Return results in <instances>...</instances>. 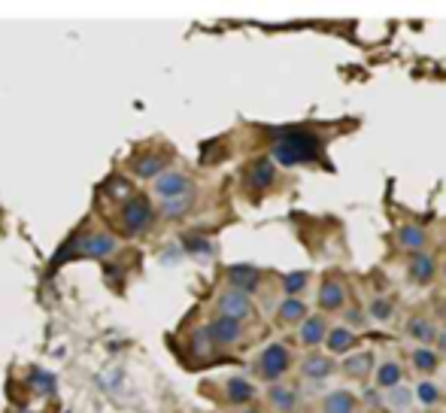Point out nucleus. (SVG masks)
<instances>
[{"instance_id":"nucleus-26","label":"nucleus","mask_w":446,"mask_h":413,"mask_svg":"<svg viewBox=\"0 0 446 413\" xmlns=\"http://www.w3.org/2000/svg\"><path fill=\"white\" fill-rule=\"evenodd\" d=\"M307 280H310V273L307 271H291L282 277V292H286L289 298H298L304 292V286H307Z\"/></svg>"},{"instance_id":"nucleus-10","label":"nucleus","mask_w":446,"mask_h":413,"mask_svg":"<svg viewBox=\"0 0 446 413\" xmlns=\"http://www.w3.org/2000/svg\"><path fill=\"white\" fill-rule=\"evenodd\" d=\"M206 328H210V334H213V343H219V347H231V343L240 340V323H237V319L219 316Z\"/></svg>"},{"instance_id":"nucleus-1","label":"nucleus","mask_w":446,"mask_h":413,"mask_svg":"<svg viewBox=\"0 0 446 413\" xmlns=\"http://www.w3.org/2000/svg\"><path fill=\"white\" fill-rule=\"evenodd\" d=\"M273 137L276 140L271 146V158L282 167L310 164L322 155V140L307 128H276Z\"/></svg>"},{"instance_id":"nucleus-35","label":"nucleus","mask_w":446,"mask_h":413,"mask_svg":"<svg viewBox=\"0 0 446 413\" xmlns=\"http://www.w3.org/2000/svg\"><path fill=\"white\" fill-rule=\"evenodd\" d=\"M346 319H349V325H365V316H361V313L358 310H346Z\"/></svg>"},{"instance_id":"nucleus-8","label":"nucleus","mask_w":446,"mask_h":413,"mask_svg":"<svg viewBox=\"0 0 446 413\" xmlns=\"http://www.w3.org/2000/svg\"><path fill=\"white\" fill-rule=\"evenodd\" d=\"M298 338H301L304 347H319V343H325L328 338V325H325V316H307L301 328H298Z\"/></svg>"},{"instance_id":"nucleus-13","label":"nucleus","mask_w":446,"mask_h":413,"mask_svg":"<svg viewBox=\"0 0 446 413\" xmlns=\"http://www.w3.org/2000/svg\"><path fill=\"white\" fill-rule=\"evenodd\" d=\"M407 273H410L413 282H419V286H425V282L434 280L437 267H434V258L425 256V252H416V256L410 258V265H407Z\"/></svg>"},{"instance_id":"nucleus-33","label":"nucleus","mask_w":446,"mask_h":413,"mask_svg":"<svg viewBox=\"0 0 446 413\" xmlns=\"http://www.w3.org/2000/svg\"><path fill=\"white\" fill-rule=\"evenodd\" d=\"M186 249L195 252V256H210V252H213V243L204 240V237H186Z\"/></svg>"},{"instance_id":"nucleus-34","label":"nucleus","mask_w":446,"mask_h":413,"mask_svg":"<svg viewBox=\"0 0 446 413\" xmlns=\"http://www.w3.org/2000/svg\"><path fill=\"white\" fill-rule=\"evenodd\" d=\"M361 398H365V404H371V407H382V404H386V398L380 395V389H365Z\"/></svg>"},{"instance_id":"nucleus-21","label":"nucleus","mask_w":446,"mask_h":413,"mask_svg":"<svg viewBox=\"0 0 446 413\" xmlns=\"http://www.w3.org/2000/svg\"><path fill=\"white\" fill-rule=\"evenodd\" d=\"M225 389H228V398L234 404H246V401L255 398V389H252V383L249 380H243V377H231Z\"/></svg>"},{"instance_id":"nucleus-4","label":"nucleus","mask_w":446,"mask_h":413,"mask_svg":"<svg viewBox=\"0 0 446 413\" xmlns=\"http://www.w3.org/2000/svg\"><path fill=\"white\" fill-rule=\"evenodd\" d=\"M219 313L228 319H237V323H243V319L252 316V301L249 295L240 292V289H228V292L219 295Z\"/></svg>"},{"instance_id":"nucleus-18","label":"nucleus","mask_w":446,"mask_h":413,"mask_svg":"<svg viewBox=\"0 0 446 413\" xmlns=\"http://www.w3.org/2000/svg\"><path fill=\"white\" fill-rule=\"evenodd\" d=\"M280 319L286 325H301L307 319V304L301 298H286V301L280 304Z\"/></svg>"},{"instance_id":"nucleus-36","label":"nucleus","mask_w":446,"mask_h":413,"mask_svg":"<svg viewBox=\"0 0 446 413\" xmlns=\"http://www.w3.org/2000/svg\"><path fill=\"white\" fill-rule=\"evenodd\" d=\"M437 343H440V349H443V356H446V328L440 334H437Z\"/></svg>"},{"instance_id":"nucleus-22","label":"nucleus","mask_w":446,"mask_h":413,"mask_svg":"<svg viewBox=\"0 0 446 413\" xmlns=\"http://www.w3.org/2000/svg\"><path fill=\"white\" fill-rule=\"evenodd\" d=\"M437 365H440V358H437V353H432L428 347L413 349V368H416L419 374H434Z\"/></svg>"},{"instance_id":"nucleus-31","label":"nucleus","mask_w":446,"mask_h":413,"mask_svg":"<svg viewBox=\"0 0 446 413\" xmlns=\"http://www.w3.org/2000/svg\"><path fill=\"white\" fill-rule=\"evenodd\" d=\"M30 386H34L37 392H46V395L55 392V380H52V374H43V371L30 374Z\"/></svg>"},{"instance_id":"nucleus-6","label":"nucleus","mask_w":446,"mask_h":413,"mask_svg":"<svg viewBox=\"0 0 446 413\" xmlns=\"http://www.w3.org/2000/svg\"><path fill=\"white\" fill-rule=\"evenodd\" d=\"M155 192L161 195V201H171V198L188 195L191 192V182H188V177H182V173H176V171H164L155 180Z\"/></svg>"},{"instance_id":"nucleus-15","label":"nucleus","mask_w":446,"mask_h":413,"mask_svg":"<svg viewBox=\"0 0 446 413\" xmlns=\"http://www.w3.org/2000/svg\"><path fill=\"white\" fill-rule=\"evenodd\" d=\"M374 353H352V356H346V362L340 365V371L346 374L349 380H361V377H367L374 368Z\"/></svg>"},{"instance_id":"nucleus-17","label":"nucleus","mask_w":446,"mask_h":413,"mask_svg":"<svg viewBox=\"0 0 446 413\" xmlns=\"http://www.w3.org/2000/svg\"><path fill=\"white\" fill-rule=\"evenodd\" d=\"M267 398H271V404L280 413H291V410H295V404H298V392H295V389H289V386L273 383L271 389H267Z\"/></svg>"},{"instance_id":"nucleus-24","label":"nucleus","mask_w":446,"mask_h":413,"mask_svg":"<svg viewBox=\"0 0 446 413\" xmlns=\"http://www.w3.org/2000/svg\"><path fill=\"white\" fill-rule=\"evenodd\" d=\"M188 206H191V192L180 195V198H171V201H161V216L164 219H180L182 213H188Z\"/></svg>"},{"instance_id":"nucleus-11","label":"nucleus","mask_w":446,"mask_h":413,"mask_svg":"<svg viewBox=\"0 0 446 413\" xmlns=\"http://www.w3.org/2000/svg\"><path fill=\"white\" fill-rule=\"evenodd\" d=\"M334 371H337V365H334L328 356H322V353L307 356L304 365H301V374H304V377H307V380H319V383H322V380L331 377Z\"/></svg>"},{"instance_id":"nucleus-19","label":"nucleus","mask_w":446,"mask_h":413,"mask_svg":"<svg viewBox=\"0 0 446 413\" xmlns=\"http://www.w3.org/2000/svg\"><path fill=\"white\" fill-rule=\"evenodd\" d=\"M407 334H410L413 340H419L422 347H425V343H432V340L437 338V328L428 323L425 316H413L410 323H407Z\"/></svg>"},{"instance_id":"nucleus-23","label":"nucleus","mask_w":446,"mask_h":413,"mask_svg":"<svg viewBox=\"0 0 446 413\" xmlns=\"http://www.w3.org/2000/svg\"><path fill=\"white\" fill-rule=\"evenodd\" d=\"M413 398H416V395H413L407 386H395V389H389L386 392V407L395 410V413H404L407 407H410Z\"/></svg>"},{"instance_id":"nucleus-20","label":"nucleus","mask_w":446,"mask_h":413,"mask_svg":"<svg viewBox=\"0 0 446 413\" xmlns=\"http://www.w3.org/2000/svg\"><path fill=\"white\" fill-rule=\"evenodd\" d=\"M401 377H404V371H401V365L398 362H382L380 368H376V383H380L382 389H395V386H401Z\"/></svg>"},{"instance_id":"nucleus-29","label":"nucleus","mask_w":446,"mask_h":413,"mask_svg":"<svg viewBox=\"0 0 446 413\" xmlns=\"http://www.w3.org/2000/svg\"><path fill=\"white\" fill-rule=\"evenodd\" d=\"M391 313H395V304H391L389 298H374L371 301V319L386 323V319H391Z\"/></svg>"},{"instance_id":"nucleus-32","label":"nucleus","mask_w":446,"mask_h":413,"mask_svg":"<svg viewBox=\"0 0 446 413\" xmlns=\"http://www.w3.org/2000/svg\"><path fill=\"white\" fill-rule=\"evenodd\" d=\"M106 192H113V198H119V201H125V198L130 195V186H128V180L113 177L110 182H106ZM128 201H130V198H128Z\"/></svg>"},{"instance_id":"nucleus-5","label":"nucleus","mask_w":446,"mask_h":413,"mask_svg":"<svg viewBox=\"0 0 446 413\" xmlns=\"http://www.w3.org/2000/svg\"><path fill=\"white\" fill-rule=\"evenodd\" d=\"M273 180H276L273 158H258V162H252L249 167H246V186H249L252 192H264V189H271Z\"/></svg>"},{"instance_id":"nucleus-16","label":"nucleus","mask_w":446,"mask_h":413,"mask_svg":"<svg viewBox=\"0 0 446 413\" xmlns=\"http://www.w3.org/2000/svg\"><path fill=\"white\" fill-rule=\"evenodd\" d=\"M395 240H398V247H401V249L422 252V249H425V243H428V237H425V231H422L419 225H404V228H398Z\"/></svg>"},{"instance_id":"nucleus-28","label":"nucleus","mask_w":446,"mask_h":413,"mask_svg":"<svg viewBox=\"0 0 446 413\" xmlns=\"http://www.w3.org/2000/svg\"><path fill=\"white\" fill-rule=\"evenodd\" d=\"M137 173L140 177H161V171H164V158L161 155H143V158H137Z\"/></svg>"},{"instance_id":"nucleus-3","label":"nucleus","mask_w":446,"mask_h":413,"mask_svg":"<svg viewBox=\"0 0 446 413\" xmlns=\"http://www.w3.org/2000/svg\"><path fill=\"white\" fill-rule=\"evenodd\" d=\"M152 222V206L146 198H130V201H125V206H122V228H125L128 234H140L143 228H149Z\"/></svg>"},{"instance_id":"nucleus-12","label":"nucleus","mask_w":446,"mask_h":413,"mask_svg":"<svg viewBox=\"0 0 446 413\" xmlns=\"http://www.w3.org/2000/svg\"><path fill=\"white\" fill-rule=\"evenodd\" d=\"M356 332L352 328H346V325H337L328 332V338H325V347H328V353L331 356H343V353H349L352 347H356Z\"/></svg>"},{"instance_id":"nucleus-14","label":"nucleus","mask_w":446,"mask_h":413,"mask_svg":"<svg viewBox=\"0 0 446 413\" xmlns=\"http://www.w3.org/2000/svg\"><path fill=\"white\" fill-rule=\"evenodd\" d=\"M356 395L346 389H334L322 398V413H356Z\"/></svg>"},{"instance_id":"nucleus-25","label":"nucleus","mask_w":446,"mask_h":413,"mask_svg":"<svg viewBox=\"0 0 446 413\" xmlns=\"http://www.w3.org/2000/svg\"><path fill=\"white\" fill-rule=\"evenodd\" d=\"M113 249H115V240H113L110 234H95V237H88L86 256H91V258H104V256H110Z\"/></svg>"},{"instance_id":"nucleus-9","label":"nucleus","mask_w":446,"mask_h":413,"mask_svg":"<svg viewBox=\"0 0 446 413\" xmlns=\"http://www.w3.org/2000/svg\"><path fill=\"white\" fill-rule=\"evenodd\" d=\"M316 301H319V310H325V313L340 310L343 301H346V286L340 280H325V282H322V289H319Z\"/></svg>"},{"instance_id":"nucleus-30","label":"nucleus","mask_w":446,"mask_h":413,"mask_svg":"<svg viewBox=\"0 0 446 413\" xmlns=\"http://www.w3.org/2000/svg\"><path fill=\"white\" fill-rule=\"evenodd\" d=\"M413 395H416V398H419L422 404H434L437 398H440V389H437V386L432 383V380H422V383L416 386V392H413Z\"/></svg>"},{"instance_id":"nucleus-7","label":"nucleus","mask_w":446,"mask_h":413,"mask_svg":"<svg viewBox=\"0 0 446 413\" xmlns=\"http://www.w3.org/2000/svg\"><path fill=\"white\" fill-rule=\"evenodd\" d=\"M228 282L231 289H240V292H255L258 282H261V271L252 265H231L228 267Z\"/></svg>"},{"instance_id":"nucleus-2","label":"nucleus","mask_w":446,"mask_h":413,"mask_svg":"<svg viewBox=\"0 0 446 413\" xmlns=\"http://www.w3.org/2000/svg\"><path fill=\"white\" fill-rule=\"evenodd\" d=\"M289 365H291V356H289L286 343H271V347L258 356V374L267 383H276V380L289 371Z\"/></svg>"},{"instance_id":"nucleus-38","label":"nucleus","mask_w":446,"mask_h":413,"mask_svg":"<svg viewBox=\"0 0 446 413\" xmlns=\"http://www.w3.org/2000/svg\"><path fill=\"white\" fill-rule=\"evenodd\" d=\"M443 277H446V265H443Z\"/></svg>"},{"instance_id":"nucleus-27","label":"nucleus","mask_w":446,"mask_h":413,"mask_svg":"<svg viewBox=\"0 0 446 413\" xmlns=\"http://www.w3.org/2000/svg\"><path fill=\"white\" fill-rule=\"evenodd\" d=\"M191 353H195L197 358H206L213 353V334L210 328H197L195 334H191Z\"/></svg>"},{"instance_id":"nucleus-37","label":"nucleus","mask_w":446,"mask_h":413,"mask_svg":"<svg viewBox=\"0 0 446 413\" xmlns=\"http://www.w3.org/2000/svg\"><path fill=\"white\" fill-rule=\"evenodd\" d=\"M246 413H258V410H246Z\"/></svg>"}]
</instances>
